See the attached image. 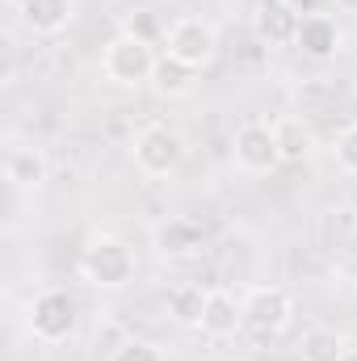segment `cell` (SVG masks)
<instances>
[{
    "label": "cell",
    "mask_w": 357,
    "mask_h": 361,
    "mask_svg": "<svg viewBox=\"0 0 357 361\" xmlns=\"http://www.w3.org/2000/svg\"><path fill=\"white\" fill-rule=\"evenodd\" d=\"M152 47H156V42H143V38H135V34H118V38H109L105 55H101V72H105V80H114L118 89L152 85L156 63H160Z\"/></svg>",
    "instance_id": "obj_1"
},
{
    "label": "cell",
    "mask_w": 357,
    "mask_h": 361,
    "mask_svg": "<svg viewBox=\"0 0 357 361\" xmlns=\"http://www.w3.org/2000/svg\"><path fill=\"white\" fill-rule=\"evenodd\" d=\"M80 273L97 290H122L135 281V252L118 235H92L80 252Z\"/></svg>",
    "instance_id": "obj_2"
},
{
    "label": "cell",
    "mask_w": 357,
    "mask_h": 361,
    "mask_svg": "<svg viewBox=\"0 0 357 361\" xmlns=\"http://www.w3.org/2000/svg\"><path fill=\"white\" fill-rule=\"evenodd\" d=\"M25 324L34 332V341L42 345H63L72 341L76 324H80V307L68 290H38L30 298V311H25Z\"/></svg>",
    "instance_id": "obj_3"
},
{
    "label": "cell",
    "mask_w": 357,
    "mask_h": 361,
    "mask_svg": "<svg viewBox=\"0 0 357 361\" xmlns=\"http://www.w3.org/2000/svg\"><path fill=\"white\" fill-rule=\"evenodd\" d=\"M164 55H173L177 63L202 72L214 55H219V30L206 17H177L164 30Z\"/></svg>",
    "instance_id": "obj_4"
},
{
    "label": "cell",
    "mask_w": 357,
    "mask_h": 361,
    "mask_svg": "<svg viewBox=\"0 0 357 361\" xmlns=\"http://www.w3.org/2000/svg\"><path fill=\"white\" fill-rule=\"evenodd\" d=\"M294 324V298L282 286H253L244 294V332L257 341H273Z\"/></svg>",
    "instance_id": "obj_5"
},
{
    "label": "cell",
    "mask_w": 357,
    "mask_h": 361,
    "mask_svg": "<svg viewBox=\"0 0 357 361\" xmlns=\"http://www.w3.org/2000/svg\"><path fill=\"white\" fill-rule=\"evenodd\" d=\"M131 160L143 177H169L185 160V139L169 126H143L131 143Z\"/></svg>",
    "instance_id": "obj_6"
},
{
    "label": "cell",
    "mask_w": 357,
    "mask_h": 361,
    "mask_svg": "<svg viewBox=\"0 0 357 361\" xmlns=\"http://www.w3.org/2000/svg\"><path fill=\"white\" fill-rule=\"evenodd\" d=\"M231 156H236V169L248 173V177H265L282 164V147H277V135L269 122H244L231 139Z\"/></svg>",
    "instance_id": "obj_7"
},
{
    "label": "cell",
    "mask_w": 357,
    "mask_h": 361,
    "mask_svg": "<svg viewBox=\"0 0 357 361\" xmlns=\"http://www.w3.org/2000/svg\"><path fill=\"white\" fill-rule=\"evenodd\" d=\"M152 248H156L164 261H193V257H202V248H206V231H202V223L189 219V214H169L164 223H156Z\"/></svg>",
    "instance_id": "obj_8"
},
{
    "label": "cell",
    "mask_w": 357,
    "mask_h": 361,
    "mask_svg": "<svg viewBox=\"0 0 357 361\" xmlns=\"http://www.w3.org/2000/svg\"><path fill=\"white\" fill-rule=\"evenodd\" d=\"M294 47H298L307 59L328 63V59L341 55V47H345V30H341L337 17H328V13H303L298 34H294Z\"/></svg>",
    "instance_id": "obj_9"
},
{
    "label": "cell",
    "mask_w": 357,
    "mask_h": 361,
    "mask_svg": "<svg viewBox=\"0 0 357 361\" xmlns=\"http://www.w3.org/2000/svg\"><path fill=\"white\" fill-rule=\"evenodd\" d=\"M47 173H51V164H47V152L42 147L13 143L4 152V180L13 189H42L47 185Z\"/></svg>",
    "instance_id": "obj_10"
},
{
    "label": "cell",
    "mask_w": 357,
    "mask_h": 361,
    "mask_svg": "<svg viewBox=\"0 0 357 361\" xmlns=\"http://www.w3.org/2000/svg\"><path fill=\"white\" fill-rule=\"evenodd\" d=\"M240 328H244V298H236L231 290H210L206 311H202V332L214 341H227Z\"/></svg>",
    "instance_id": "obj_11"
},
{
    "label": "cell",
    "mask_w": 357,
    "mask_h": 361,
    "mask_svg": "<svg viewBox=\"0 0 357 361\" xmlns=\"http://www.w3.org/2000/svg\"><path fill=\"white\" fill-rule=\"evenodd\" d=\"M17 13H21L25 30L51 38V34H59V30L72 25V17H76V0H17Z\"/></svg>",
    "instance_id": "obj_12"
},
{
    "label": "cell",
    "mask_w": 357,
    "mask_h": 361,
    "mask_svg": "<svg viewBox=\"0 0 357 361\" xmlns=\"http://www.w3.org/2000/svg\"><path fill=\"white\" fill-rule=\"evenodd\" d=\"M298 21H303V13L294 4H286V0H261V8H257V38L269 42V47L294 42Z\"/></svg>",
    "instance_id": "obj_13"
},
{
    "label": "cell",
    "mask_w": 357,
    "mask_h": 361,
    "mask_svg": "<svg viewBox=\"0 0 357 361\" xmlns=\"http://www.w3.org/2000/svg\"><path fill=\"white\" fill-rule=\"evenodd\" d=\"M206 294H210V290H202V286H193V281H177V286L169 290V315L177 319L181 328H202Z\"/></svg>",
    "instance_id": "obj_14"
},
{
    "label": "cell",
    "mask_w": 357,
    "mask_h": 361,
    "mask_svg": "<svg viewBox=\"0 0 357 361\" xmlns=\"http://www.w3.org/2000/svg\"><path fill=\"white\" fill-rule=\"evenodd\" d=\"M345 349H349V341H345L337 328L315 324V328H307V332H303L298 357H303V361H345Z\"/></svg>",
    "instance_id": "obj_15"
},
{
    "label": "cell",
    "mask_w": 357,
    "mask_h": 361,
    "mask_svg": "<svg viewBox=\"0 0 357 361\" xmlns=\"http://www.w3.org/2000/svg\"><path fill=\"white\" fill-rule=\"evenodd\" d=\"M277 147H282V164H298L311 156V130L303 126V118H277L273 122Z\"/></svg>",
    "instance_id": "obj_16"
},
{
    "label": "cell",
    "mask_w": 357,
    "mask_h": 361,
    "mask_svg": "<svg viewBox=\"0 0 357 361\" xmlns=\"http://www.w3.org/2000/svg\"><path fill=\"white\" fill-rule=\"evenodd\" d=\"M193 68H185V63H177L173 55H164L160 63H156V76H152V85L164 92V97H185V92L193 89Z\"/></svg>",
    "instance_id": "obj_17"
},
{
    "label": "cell",
    "mask_w": 357,
    "mask_h": 361,
    "mask_svg": "<svg viewBox=\"0 0 357 361\" xmlns=\"http://www.w3.org/2000/svg\"><path fill=\"white\" fill-rule=\"evenodd\" d=\"M332 156H337V169L357 177V122L337 130V143H332Z\"/></svg>",
    "instance_id": "obj_18"
},
{
    "label": "cell",
    "mask_w": 357,
    "mask_h": 361,
    "mask_svg": "<svg viewBox=\"0 0 357 361\" xmlns=\"http://www.w3.org/2000/svg\"><path fill=\"white\" fill-rule=\"evenodd\" d=\"M109 361H164V349H160V345H152V341L131 336V341H118V345H114Z\"/></svg>",
    "instance_id": "obj_19"
},
{
    "label": "cell",
    "mask_w": 357,
    "mask_h": 361,
    "mask_svg": "<svg viewBox=\"0 0 357 361\" xmlns=\"http://www.w3.org/2000/svg\"><path fill=\"white\" fill-rule=\"evenodd\" d=\"M122 34H135V38H143V42H160L164 38V30H160V21L152 17V13H126V21H122Z\"/></svg>",
    "instance_id": "obj_20"
},
{
    "label": "cell",
    "mask_w": 357,
    "mask_h": 361,
    "mask_svg": "<svg viewBox=\"0 0 357 361\" xmlns=\"http://www.w3.org/2000/svg\"><path fill=\"white\" fill-rule=\"evenodd\" d=\"M337 8H345V13H357V0H337Z\"/></svg>",
    "instance_id": "obj_21"
},
{
    "label": "cell",
    "mask_w": 357,
    "mask_h": 361,
    "mask_svg": "<svg viewBox=\"0 0 357 361\" xmlns=\"http://www.w3.org/2000/svg\"><path fill=\"white\" fill-rule=\"evenodd\" d=\"M231 361H253V357H231Z\"/></svg>",
    "instance_id": "obj_22"
}]
</instances>
